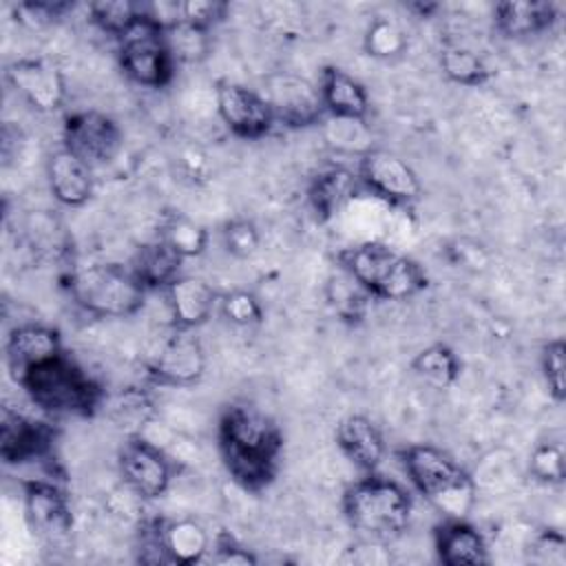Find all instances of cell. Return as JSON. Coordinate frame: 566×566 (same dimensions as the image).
<instances>
[{
    "mask_svg": "<svg viewBox=\"0 0 566 566\" xmlns=\"http://www.w3.org/2000/svg\"><path fill=\"white\" fill-rule=\"evenodd\" d=\"M11 88L35 111L53 113L66 99L62 69L49 57H18L7 66Z\"/></svg>",
    "mask_w": 566,
    "mask_h": 566,
    "instance_id": "cell-13",
    "label": "cell"
},
{
    "mask_svg": "<svg viewBox=\"0 0 566 566\" xmlns=\"http://www.w3.org/2000/svg\"><path fill=\"white\" fill-rule=\"evenodd\" d=\"M18 385L49 416L88 418L102 409L106 398L99 382L66 354L31 369Z\"/></svg>",
    "mask_w": 566,
    "mask_h": 566,
    "instance_id": "cell-4",
    "label": "cell"
},
{
    "mask_svg": "<svg viewBox=\"0 0 566 566\" xmlns=\"http://www.w3.org/2000/svg\"><path fill=\"white\" fill-rule=\"evenodd\" d=\"M60 354H64L60 332L42 323H22L13 327L4 343L7 369L15 382Z\"/></svg>",
    "mask_w": 566,
    "mask_h": 566,
    "instance_id": "cell-15",
    "label": "cell"
},
{
    "mask_svg": "<svg viewBox=\"0 0 566 566\" xmlns=\"http://www.w3.org/2000/svg\"><path fill=\"white\" fill-rule=\"evenodd\" d=\"M411 493L376 473L352 482L343 493V515L363 539L387 544L400 537L411 522Z\"/></svg>",
    "mask_w": 566,
    "mask_h": 566,
    "instance_id": "cell-2",
    "label": "cell"
},
{
    "mask_svg": "<svg viewBox=\"0 0 566 566\" xmlns=\"http://www.w3.org/2000/svg\"><path fill=\"white\" fill-rule=\"evenodd\" d=\"M62 146L95 168L117 155L122 148V128L106 113L77 111L64 122Z\"/></svg>",
    "mask_w": 566,
    "mask_h": 566,
    "instance_id": "cell-12",
    "label": "cell"
},
{
    "mask_svg": "<svg viewBox=\"0 0 566 566\" xmlns=\"http://www.w3.org/2000/svg\"><path fill=\"white\" fill-rule=\"evenodd\" d=\"M117 42L119 66L135 84L161 88L172 80L175 60L166 42V29L150 18L146 7Z\"/></svg>",
    "mask_w": 566,
    "mask_h": 566,
    "instance_id": "cell-7",
    "label": "cell"
},
{
    "mask_svg": "<svg viewBox=\"0 0 566 566\" xmlns=\"http://www.w3.org/2000/svg\"><path fill=\"white\" fill-rule=\"evenodd\" d=\"M102 409L111 424L126 438L146 436L157 418L153 396L142 387H126L113 396H106Z\"/></svg>",
    "mask_w": 566,
    "mask_h": 566,
    "instance_id": "cell-23",
    "label": "cell"
},
{
    "mask_svg": "<svg viewBox=\"0 0 566 566\" xmlns=\"http://www.w3.org/2000/svg\"><path fill=\"white\" fill-rule=\"evenodd\" d=\"M360 186L358 175L349 168L336 166L329 170L318 172L307 190V201L310 208L314 210L318 221H327L332 219L356 192V188Z\"/></svg>",
    "mask_w": 566,
    "mask_h": 566,
    "instance_id": "cell-25",
    "label": "cell"
},
{
    "mask_svg": "<svg viewBox=\"0 0 566 566\" xmlns=\"http://www.w3.org/2000/svg\"><path fill=\"white\" fill-rule=\"evenodd\" d=\"M228 13V4L219 0H188L179 2V18L190 24H197L201 29H212L219 20H223Z\"/></svg>",
    "mask_w": 566,
    "mask_h": 566,
    "instance_id": "cell-39",
    "label": "cell"
},
{
    "mask_svg": "<svg viewBox=\"0 0 566 566\" xmlns=\"http://www.w3.org/2000/svg\"><path fill=\"white\" fill-rule=\"evenodd\" d=\"M24 520L33 535L46 544H62L71 537L73 513L66 491L51 480L31 478L22 482Z\"/></svg>",
    "mask_w": 566,
    "mask_h": 566,
    "instance_id": "cell-10",
    "label": "cell"
},
{
    "mask_svg": "<svg viewBox=\"0 0 566 566\" xmlns=\"http://www.w3.org/2000/svg\"><path fill=\"white\" fill-rule=\"evenodd\" d=\"M539 367L548 394L555 402H564L566 398V345L562 338H553L542 347Z\"/></svg>",
    "mask_w": 566,
    "mask_h": 566,
    "instance_id": "cell-34",
    "label": "cell"
},
{
    "mask_svg": "<svg viewBox=\"0 0 566 566\" xmlns=\"http://www.w3.org/2000/svg\"><path fill=\"white\" fill-rule=\"evenodd\" d=\"M402 467L413 489L424 495L444 517H467L475 502L471 475L442 449L433 444H409Z\"/></svg>",
    "mask_w": 566,
    "mask_h": 566,
    "instance_id": "cell-5",
    "label": "cell"
},
{
    "mask_svg": "<svg viewBox=\"0 0 566 566\" xmlns=\"http://www.w3.org/2000/svg\"><path fill=\"white\" fill-rule=\"evenodd\" d=\"M318 95L323 111L336 119L365 122L369 113V93L360 80L340 66H325L318 80Z\"/></svg>",
    "mask_w": 566,
    "mask_h": 566,
    "instance_id": "cell-21",
    "label": "cell"
},
{
    "mask_svg": "<svg viewBox=\"0 0 566 566\" xmlns=\"http://www.w3.org/2000/svg\"><path fill=\"white\" fill-rule=\"evenodd\" d=\"M46 179L55 201L69 208L84 206L95 188L93 166L60 146L46 159Z\"/></svg>",
    "mask_w": 566,
    "mask_h": 566,
    "instance_id": "cell-20",
    "label": "cell"
},
{
    "mask_svg": "<svg viewBox=\"0 0 566 566\" xmlns=\"http://www.w3.org/2000/svg\"><path fill=\"white\" fill-rule=\"evenodd\" d=\"M336 444L343 451V455L365 473H374L380 467L387 451L382 431L371 418L363 413L345 416L338 422Z\"/></svg>",
    "mask_w": 566,
    "mask_h": 566,
    "instance_id": "cell-22",
    "label": "cell"
},
{
    "mask_svg": "<svg viewBox=\"0 0 566 566\" xmlns=\"http://www.w3.org/2000/svg\"><path fill=\"white\" fill-rule=\"evenodd\" d=\"M440 69L447 80L460 86H480L489 80V66L484 60L473 49L458 44H447L440 51Z\"/></svg>",
    "mask_w": 566,
    "mask_h": 566,
    "instance_id": "cell-29",
    "label": "cell"
},
{
    "mask_svg": "<svg viewBox=\"0 0 566 566\" xmlns=\"http://www.w3.org/2000/svg\"><path fill=\"white\" fill-rule=\"evenodd\" d=\"M358 181L371 195L394 206H409L420 199L422 184L418 172L387 148H369L358 155Z\"/></svg>",
    "mask_w": 566,
    "mask_h": 566,
    "instance_id": "cell-8",
    "label": "cell"
},
{
    "mask_svg": "<svg viewBox=\"0 0 566 566\" xmlns=\"http://www.w3.org/2000/svg\"><path fill=\"white\" fill-rule=\"evenodd\" d=\"M221 239H223V248L228 254L237 256V259H248L256 252L261 237L256 226L250 219H232L223 226L221 230Z\"/></svg>",
    "mask_w": 566,
    "mask_h": 566,
    "instance_id": "cell-37",
    "label": "cell"
},
{
    "mask_svg": "<svg viewBox=\"0 0 566 566\" xmlns=\"http://www.w3.org/2000/svg\"><path fill=\"white\" fill-rule=\"evenodd\" d=\"M363 46L367 55L378 57V60H391L398 57L407 49V38L402 29L387 18H376L369 22L365 31Z\"/></svg>",
    "mask_w": 566,
    "mask_h": 566,
    "instance_id": "cell-33",
    "label": "cell"
},
{
    "mask_svg": "<svg viewBox=\"0 0 566 566\" xmlns=\"http://www.w3.org/2000/svg\"><path fill=\"white\" fill-rule=\"evenodd\" d=\"M217 440L221 462L234 484L259 493L274 482L283 433L272 416L250 402H232L221 411Z\"/></svg>",
    "mask_w": 566,
    "mask_h": 566,
    "instance_id": "cell-1",
    "label": "cell"
},
{
    "mask_svg": "<svg viewBox=\"0 0 566 566\" xmlns=\"http://www.w3.org/2000/svg\"><path fill=\"white\" fill-rule=\"evenodd\" d=\"M181 263L184 259L168 243L155 237L137 250L130 268L142 285L150 292L166 290L181 274Z\"/></svg>",
    "mask_w": 566,
    "mask_h": 566,
    "instance_id": "cell-26",
    "label": "cell"
},
{
    "mask_svg": "<svg viewBox=\"0 0 566 566\" xmlns=\"http://www.w3.org/2000/svg\"><path fill=\"white\" fill-rule=\"evenodd\" d=\"M265 99L272 106L274 119L287 126H310L321 119L323 104L318 86L294 75H279L270 82Z\"/></svg>",
    "mask_w": 566,
    "mask_h": 566,
    "instance_id": "cell-17",
    "label": "cell"
},
{
    "mask_svg": "<svg viewBox=\"0 0 566 566\" xmlns=\"http://www.w3.org/2000/svg\"><path fill=\"white\" fill-rule=\"evenodd\" d=\"M210 31L186 20H177L175 24L166 27V42L170 55L177 62H199L210 51Z\"/></svg>",
    "mask_w": 566,
    "mask_h": 566,
    "instance_id": "cell-31",
    "label": "cell"
},
{
    "mask_svg": "<svg viewBox=\"0 0 566 566\" xmlns=\"http://www.w3.org/2000/svg\"><path fill=\"white\" fill-rule=\"evenodd\" d=\"M214 102L223 126L241 139H261L276 122L265 95L237 82H219Z\"/></svg>",
    "mask_w": 566,
    "mask_h": 566,
    "instance_id": "cell-11",
    "label": "cell"
},
{
    "mask_svg": "<svg viewBox=\"0 0 566 566\" xmlns=\"http://www.w3.org/2000/svg\"><path fill=\"white\" fill-rule=\"evenodd\" d=\"M157 237L164 243H168L184 261L199 256L208 245V230L201 223H197L184 214L168 217L161 223Z\"/></svg>",
    "mask_w": 566,
    "mask_h": 566,
    "instance_id": "cell-30",
    "label": "cell"
},
{
    "mask_svg": "<svg viewBox=\"0 0 566 566\" xmlns=\"http://www.w3.org/2000/svg\"><path fill=\"white\" fill-rule=\"evenodd\" d=\"M71 9L69 2L57 0H33V2H20L15 7V15L24 27L40 29L53 24L57 18H62Z\"/></svg>",
    "mask_w": 566,
    "mask_h": 566,
    "instance_id": "cell-38",
    "label": "cell"
},
{
    "mask_svg": "<svg viewBox=\"0 0 566 566\" xmlns=\"http://www.w3.org/2000/svg\"><path fill=\"white\" fill-rule=\"evenodd\" d=\"M210 553H212L210 562H214V564H239V566L256 564V557L248 548H243L234 537H230L228 533H219L212 539Z\"/></svg>",
    "mask_w": 566,
    "mask_h": 566,
    "instance_id": "cell-40",
    "label": "cell"
},
{
    "mask_svg": "<svg viewBox=\"0 0 566 566\" xmlns=\"http://www.w3.org/2000/svg\"><path fill=\"white\" fill-rule=\"evenodd\" d=\"M206 369V354L192 329L175 327L148 363V376L159 385L186 387L197 382Z\"/></svg>",
    "mask_w": 566,
    "mask_h": 566,
    "instance_id": "cell-14",
    "label": "cell"
},
{
    "mask_svg": "<svg viewBox=\"0 0 566 566\" xmlns=\"http://www.w3.org/2000/svg\"><path fill=\"white\" fill-rule=\"evenodd\" d=\"M411 369L418 378L433 387H451L460 376V360L444 343H431L411 358Z\"/></svg>",
    "mask_w": 566,
    "mask_h": 566,
    "instance_id": "cell-28",
    "label": "cell"
},
{
    "mask_svg": "<svg viewBox=\"0 0 566 566\" xmlns=\"http://www.w3.org/2000/svg\"><path fill=\"white\" fill-rule=\"evenodd\" d=\"M528 473L544 484H562L564 482V449L557 442H539L531 451Z\"/></svg>",
    "mask_w": 566,
    "mask_h": 566,
    "instance_id": "cell-35",
    "label": "cell"
},
{
    "mask_svg": "<svg viewBox=\"0 0 566 566\" xmlns=\"http://www.w3.org/2000/svg\"><path fill=\"white\" fill-rule=\"evenodd\" d=\"M555 20V4L544 0H504L493 9L495 29L506 38H528L542 33Z\"/></svg>",
    "mask_w": 566,
    "mask_h": 566,
    "instance_id": "cell-24",
    "label": "cell"
},
{
    "mask_svg": "<svg viewBox=\"0 0 566 566\" xmlns=\"http://www.w3.org/2000/svg\"><path fill=\"white\" fill-rule=\"evenodd\" d=\"M164 544L172 564H195L210 553V535L195 520L164 522Z\"/></svg>",
    "mask_w": 566,
    "mask_h": 566,
    "instance_id": "cell-27",
    "label": "cell"
},
{
    "mask_svg": "<svg viewBox=\"0 0 566 566\" xmlns=\"http://www.w3.org/2000/svg\"><path fill=\"white\" fill-rule=\"evenodd\" d=\"M219 310L232 325L239 327L256 325L263 318V307L259 298L248 290H232L219 296Z\"/></svg>",
    "mask_w": 566,
    "mask_h": 566,
    "instance_id": "cell-36",
    "label": "cell"
},
{
    "mask_svg": "<svg viewBox=\"0 0 566 566\" xmlns=\"http://www.w3.org/2000/svg\"><path fill=\"white\" fill-rule=\"evenodd\" d=\"M166 296V305L172 318L175 327L181 329H197L212 312L219 307V294L212 290V285L199 276L179 274L166 290H161Z\"/></svg>",
    "mask_w": 566,
    "mask_h": 566,
    "instance_id": "cell-18",
    "label": "cell"
},
{
    "mask_svg": "<svg viewBox=\"0 0 566 566\" xmlns=\"http://www.w3.org/2000/svg\"><path fill=\"white\" fill-rule=\"evenodd\" d=\"M119 473L124 486H128L142 500L161 497L172 482L175 462L164 447L146 436L126 438L119 449Z\"/></svg>",
    "mask_w": 566,
    "mask_h": 566,
    "instance_id": "cell-9",
    "label": "cell"
},
{
    "mask_svg": "<svg viewBox=\"0 0 566 566\" xmlns=\"http://www.w3.org/2000/svg\"><path fill=\"white\" fill-rule=\"evenodd\" d=\"M142 11H144V4L128 2V0H99L88 4L91 20L104 33L117 40L133 27V22L142 15Z\"/></svg>",
    "mask_w": 566,
    "mask_h": 566,
    "instance_id": "cell-32",
    "label": "cell"
},
{
    "mask_svg": "<svg viewBox=\"0 0 566 566\" xmlns=\"http://www.w3.org/2000/svg\"><path fill=\"white\" fill-rule=\"evenodd\" d=\"M69 292L73 301L93 316L124 318L142 310L148 290L130 265L86 263L71 270Z\"/></svg>",
    "mask_w": 566,
    "mask_h": 566,
    "instance_id": "cell-6",
    "label": "cell"
},
{
    "mask_svg": "<svg viewBox=\"0 0 566 566\" xmlns=\"http://www.w3.org/2000/svg\"><path fill=\"white\" fill-rule=\"evenodd\" d=\"M53 442V429L9 405L0 411V458L4 464H22L42 458Z\"/></svg>",
    "mask_w": 566,
    "mask_h": 566,
    "instance_id": "cell-16",
    "label": "cell"
},
{
    "mask_svg": "<svg viewBox=\"0 0 566 566\" xmlns=\"http://www.w3.org/2000/svg\"><path fill=\"white\" fill-rule=\"evenodd\" d=\"M338 263L371 298L407 301L427 287V274L418 261L378 241L340 250Z\"/></svg>",
    "mask_w": 566,
    "mask_h": 566,
    "instance_id": "cell-3",
    "label": "cell"
},
{
    "mask_svg": "<svg viewBox=\"0 0 566 566\" xmlns=\"http://www.w3.org/2000/svg\"><path fill=\"white\" fill-rule=\"evenodd\" d=\"M433 546L447 566L489 564L486 539L467 517H444L433 531Z\"/></svg>",
    "mask_w": 566,
    "mask_h": 566,
    "instance_id": "cell-19",
    "label": "cell"
}]
</instances>
